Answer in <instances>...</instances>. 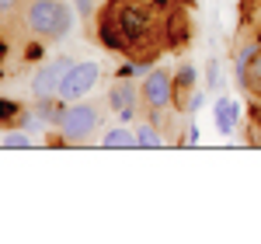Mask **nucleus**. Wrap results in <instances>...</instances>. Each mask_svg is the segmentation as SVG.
<instances>
[{
  "instance_id": "23",
  "label": "nucleus",
  "mask_w": 261,
  "mask_h": 244,
  "mask_svg": "<svg viewBox=\"0 0 261 244\" xmlns=\"http://www.w3.org/2000/svg\"><path fill=\"white\" fill-rule=\"evenodd\" d=\"M77 7H81V14L91 21V0H77Z\"/></svg>"
},
{
  "instance_id": "1",
  "label": "nucleus",
  "mask_w": 261,
  "mask_h": 244,
  "mask_svg": "<svg viewBox=\"0 0 261 244\" xmlns=\"http://www.w3.org/2000/svg\"><path fill=\"white\" fill-rule=\"evenodd\" d=\"M105 18H112L119 25V32L133 42V56H140V49L157 35V18H153V7L146 0H105L101 7Z\"/></svg>"
},
{
  "instance_id": "11",
  "label": "nucleus",
  "mask_w": 261,
  "mask_h": 244,
  "mask_svg": "<svg viewBox=\"0 0 261 244\" xmlns=\"http://www.w3.org/2000/svg\"><path fill=\"white\" fill-rule=\"evenodd\" d=\"M213 122H216L220 136H230L237 129V122H241V105L233 102L230 94H223L220 102H216V108H213Z\"/></svg>"
},
{
  "instance_id": "7",
  "label": "nucleus",
  "mask_w": 261,
  "mask_h": 244,
  "mask_svg": "<svg viewBox=\"0 0 261 244\" xmlns=\"http://www.w3.org/2000/svg\"><path fill=\"white\" fill-rule=\"evenodd\" d=\"M108 108L119 115V122H133L140 112V87L129 77H115V84L108 87Z\"/></svg>"
},
{
  "instance_id": "17",
  "label": "nucleus",
  "mask_w": 261,
  "mask_h": 244,
  "mask_svg": "<svg viewBox=\"0 0 261 244\" xmlns=\"http://www.w3.org/2000/svg\"><path fill=\"white\" fill-rule=\"evenodd\" d=\"M0 147H14V150H28L32 147V136H24L21 129H11V133H4V140Z\"/></svg>"
},
{
  "instance_id": "6",
  "label": "nucleus",
  "mask_w": 261,
  "mask_h": 244,
  "mask_svg": "<svg viewBox=\"0 0 261 244\" xmlns=\"http://www.w3.org/2000/svg\"><path fill=\"white\" fill-rule=\"evenodd\" d=\"M98 77H101L98 63H91V60L73 63V66L66 70L63 84H60V98L63 102H81V98H87V94L98 87Z\"/></svg>"
},
{
  "instance_id": "22",
  "label": "nucleus",
  "mask_w": 261,
  "mask_h": 244,
  "mask_svg": "<svg viewBox=\"0 0 261 244\" xmlns=\"http://www.w3.org/2000/svg\"><path fill=\"white\" fill-rule=\"evenodd\" d=\"M185 143H188V147H195V143H199V129H195V126H188V140H185Z\"/></svg>"
},
{
  "instance_id": "18",
  "label": "nucleus",
  "mask_w": 261,
  "mask_h": 244,
  "mask_svg": "<svg viewBox=\"0 0 261 244\" xmlns=\"http://www.w3.org/2000/svg\"><path fill=\"white\" fill-rule=\"evenodd\" d=\"M220 60H216V56H209V60H205V87H209V91H216V87H220Z\"/></svg>"
},
{
  "instance_id": "15",
  "label": "nucleus",
  "mask_w": 261,
  "mask_h": 244,
  "mask_svg": "<svg viewBox=\"0 0 261 244\" xmlns=\"http://www.w3.org/2000/svg\"><path fill=\"white\" fill-rule=\"evenodd\" d=\"M161 129H157V122H143L140 129H136V147L140 150H157L161 147Z\"/></svg>"
},
{
  "instance_id": "8",
  "label": "nucleus",
  "mask_w": 261,
  "mask_h": 244,
  "mask_svg": "<svg viewBox=\"0 0 261 244\" xmlns=\"http://www.w3.org/2000/svg\"><path fill=\"white\" fill-rule=\"evenodd\" d=\"M161 45H167V49H181V45H188V39H192V25H188V14L181 11L178 4L164 14V25H161Z\"/></svg>"
},
{
  "instance_id": "19",
  "label": "nucleus",
  "mask_w": 261,
  "mask_h": 244,
  "mask_svg": "<svg viewBox=\"0 0 261 244\" xmlns=\"http://www.w3.org/2000/svg\"><path fill=\"white\" fill-rule=\"evenodd\" d=\"M24 60H28V63H42V60H45V42H42V39L28 42V45H24Z\"/></svg>"
},
{
  "instance_id": "24",
  "label": "nucleus",
  "mask_w": 261,
  "mask_h": 244,
  "mask_svg": "<svg viewBox=\"0 0 261 244\" xmlns=\"http://www.w3.org/2000/svg\"><path fill=\"white\" fill-rule=\"evenodd\" d=\"M7 60V42H0V63Z\"/></svg>"
},
{
  "instance_id": "3",
  "label": "nucleus",
  "mask_w": 261,
  "mask_h": 244,
  "mask_svg": "<svg viewBox=\"0 0 261 244\" xmlns=\"http://www.w3.org/2000/svg\"><path fill=\"white\" fill-rule=\"evenodd\" d=\"M101 119H105V105H98V102H73V105H66L63 122L56 126V129H60L63 143H87L101 129Z\"/></svg>"
},
{
  "instance_id": "12",
  "label": "nucleus",
  "mask_w": 261,
  "mask_h": 244,
  "mask_svg": "<svg viewBox=\"0 0 261 244\" xmlns=\"http://www.w3.org/2000/svg\"><path fill=\"white\" fill-rule=\"evenodd\" d=\"M66 105L70 102H63V98H42V102H35V112H32V115H35L42 126H60Z\"/></svg>"
},
{
  "instance_id": "10",
  "label": "nucleus",
  "mask_w": 261,
  "mask_h": 244,
  "mask_svg": "<svg viewBox=\"0 0 261 244\" xmlns=\"http://www.w3.org/2000/svg\"><path fill=\"white\" fill-rule=\"evenodd\" d=\"M233 74H237V84H241L247 94L261 98V42L254 45V53L247 56V63H244L241 70H233Z\"/></svg>"
},
{
  "instance_id": "16",
  "label": "nucleus",
  "mask_w": 261,
  "mask_h": 244,
  "mask_svg": "<svg viewBox=\"0 0 261 244\" xmlns=\"http://www.w3.org/2000/svg\"><path fill=\"white\" fill-rule=\"evenodd\" d=\"M174 91H178V102H181V94H192V91H195V66H192V63H181L178 66V74H174Z\"/></svg>"
},
{
  "instance_id": "9",
  "label": "nucleus",
  "mask_w": 261,
  "mask_h": 244,
  "mask_svg": "<svg viewBox=\"0 0 261 244\" xmlns=\"http://www.w3.org/2000/svg\"><path fill=\"white\" fill-rule=\"evenodd\" d=\"M94 35H98V42L105 45V49H112V53H119V56H133V42L125 39L119 32V25L112 18H105V14H94Z\"/></svg>"
},
{
  "instance_id": "5",
  "label": "nucleus",
  "mask_w": 261,
  "mask_h": 244,
  "mask_svg": "<svg viewBox=\"0 0 261 244\" xmlns=\"http://www.w3.org/2000/svg\"><path fill=\"white\" fill-rule=\"evenodd\" d=\"M73 66L70 56H56L49 63H39L35 74H32V98L42 102V98H60V84L66 77V70Z\"/></svg>"
},
{
  "instance_id": "4",
  "label": "nucleus",
  "mask_w": 261,
  "mask_h": 244,
  "mask_svg": "<svg viewBox=\"0 0 261 244\" xmlns=\"http://www.w3.org/2000/svg\"><path fill=\"white\" fill-rule=\"evenodd\" d=\"M140 98L146 105V112H150V122H157L171 112V108H178V91H174V74H167V70H150V74H143L140 81Z\"/></svg>"
},
{
  "instance_id": "21",
  "label": "nucleus",
  "mask_w": 261,
  "mask_h": 244,
  "mask_svg": "<svg viewBox=\"0 0 261 244\" xmlns=\"http://www.w3.org/2000/svg\"><path fill=\"white\" fill-rule=\"evenodd\" d=\"M140 70H136V63H125V66H119V74L115 77H136Z\"/></svg>"
},
{
  "instance_id": "2",
  "label": "nucleus",
  "mask_w": 261,
  "mask_h": 244,
  "mask_svg": "<svg viewBox=\"0 0 261 244\" xmlns=\"http://www.w3.org/2000/svg\"><path fill=\"white\" fill-rule=\"evenodd\" d=\"M21 21L35 39L56 42L73 32V7L66 0H24Z\"/></svg>"
},
{
  "instance_id": "20",
  "label": "nucleus",
  "mask_w": 261,
  "mask_h": 244,
  "mask_svg": "<svg viewBox=\"0 0 261 244\" xmlns=\"http://www.w3.org/2000/svg\"><path fill=\"white\" fill-rule=\"evenodd\" d=\"M21 7H24V0H0V21H7V18H14Z\"/></svg>"
},
{
  "instance_id": "14",
  "label": "nucleus",
  "mask_w": 261,
  "mask_h": 244,
  "mask_svg": "<svg viewBox=\"0 0 261 244\" xmlns=\"http://www.w3.org/2000/svg\"><path fill=\"white\" fill-rule=\"evenodd\" d=\"M21 122H24V108H21V102H14V98H0V129L21 126Z\"/></svg>"
},
{
  "instance_id": "26",
  "label": "nucleus",
  "mask_w": 261,
  "mask_h": 244,
  "mask_svg": "<svg viewBox=\"0 0 261 244\" xmlns=\"http://www.w3.org/2000/svg\"><path fill=\"white\" fill-rule=\"evenodd\" d=\"M146 4H150V0H146Z\"/></svg>"
},
{
  "instance_id": "13",
  "label": "nucleus",
  "mask_w": 261,
  "mask_h": 244,
  "mask_svg": "<svg viewBox=\"0 0 261 244\" xmlns=\"http://www.w3.org/2000/svg\"><path fill=\"white\" fill-rule=\"evenodd\" d=\"M101 147L105 150H133L136 147V129H125V126H115L101 136Z\"/></svg>"
},
{
  "instance_id": "25",
  "label": "nucleus",
  "mask_w": 261,
  "mask_h": 244,
  "mask_svg": "<svg viewBox=\"0 0 261 244\" xmlns=\"http://www.w3.org/2000/svg\"><path fill=\"white\" fill-rule=\"evenodd\" d=\"M254 39H258V42H261V28H258V35H254Z\"/></svg>"
}]
</instances>
